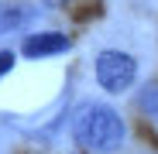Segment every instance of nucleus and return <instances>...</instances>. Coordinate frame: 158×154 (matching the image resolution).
<instances>
[{
    "label": "nucleus",
    "mask_w": 158,
    "mask_h": 154,
    "mask_svg": "<svg viewBox=\"0 0 158 154\" xmlns=\"http://www.w3.org/2000/svg\"><path fill=\"white\" fill-rule=\"evenodd\" d=\"M72 134L76 140L89 147V151H117L124 144V120L117 110L110 106H100V103H93V106H83L72 123Z\"/></svg>",
    "instance_id": "nucleus-1"
},
{
    "label": "nucleus",
    "mask_w": 158,
    "mask_h": 154,
    "mask_svg": "<svg viewBox=\"0 0 158 154\" xmlns=\"http://www.w3.org/2000/svg\"><path fill=\"white\" fill-rule=\"evenodd\" d=\"M138 79V62L127 51H100L96 58V82L107 93H127Z\"/></svg>",
    "instance_id": "nucleus-2"
},
{
    "label": "nucleus",
    "mask_w": 158,
    "mask_h": 154,
    "mask_svg": "<svg viewBox=\"0 0 158 154\" xmlns=\"http://www.w3.org/2000/svg\"><path fill=\"white\" fill-rule=\"evenodd\" d=\"M69 48V38L59 34V31H38V34H28L21 45L24 58H52V55H62Z\"/></svg>",
    "instance_id": "nucleus-3"
},
{
    "label": "nucleus",
    "mask_w": 158,
    "mask_h": 154,
    "mask_svg": "<svg viewBox=\"0 0 158 154\" xmlns=\"http://www.w3.org/2000/svg\"><path fill=\"white\" fill-rule=\"evenodd\" d=\"M35 7H28V4H0V34H10V31H17V28H24V24H31L35 21Z\"/></svg>",
    "instance_id": "nucleus-4"
},
{
    "label": "nucleus",
    "mask_w": 158,
    "mask_h": 154,
    "mask_svg": "<svg viewBox=\"0 0 158 154\" xmlns=\"http://www.w3.org/2000/svg\"><path fill=\"white\" fill-rule=\"evenodd\" d=\"M14 69V51H0V75H7Z\"/></svg>",
    "instance_id": "nucleus-5"
}]
</instances>
